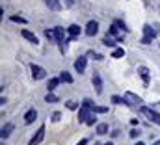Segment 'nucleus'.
<instances>
[{"instance_id": "3", "label": "nucleus", "mask_w": 160, "mask_h": 145, "mask_svg": "<svg viewBox=\"0 0 160 145\" xmlns=\"http://www.w3.org/2000/svg\"><path fill=\"white\" fill-rule=\"evenodd\" d=\"M143 34H145V36H143V39H142V43L149 45V43L157 37V30H155V28H151L149 24H145V26H143Z\"/></svg>"}, {"instance_id": "10", "label": "nucleus", "mask_w": 160, "mask_h": 145, "mask_svg": "<svg viewBox=\"0 0 160 145\" xmlns=\"http://www.w3.org/2000/svg\"><path fill=\"white\" fill-rule=\"evenodd\" d=\"M36 117H38V110L30 108L26 113H24V123H26V125H32V123L36 121Z\"/></svg>"}, {"instance_id": "28", "label": "nucleus", "mask_w": 160, "mask_h": 145, "mask_svg": "<svg viewBox=\"0 0 160 145\" xmlns=\"http://www.w3.org/2000/svg\"><path fill=\"white\" fill-rule=\"evenodd\" d=\"M112 101H114L116 104H127V101H125V99H121V97H118V95H114V97H112Z\"/></svg>"}, {"instance_id": "34", "label": "nucleus", "mask_w": 160, "mask_h": 145, "mask_svg": "<svg viewBox=\"0 0 160 145\" xmlns=\"http://www.w3.org/2000/svg\"><path fill=\"white\" fill-rule=\"evenodd\" d=\"M75 4V0H65V6H73Z\"/></svg>"}, {"instance_id": "7", "label": "nucleus", "mask_w": 160, "mask_h": 145, "mask_svg": "<svg viewBox=\"0 0 160 145\" xmlns=\"http://www.w3.org/2000/svg\"><path fill=\"white\" fill-rule=\"evenodd\" d=\"M91 82H93L95 93H97V95H101V93H102V80H101V74H99V72H93V76H91Z\"/></svg>"}, {"instance_id": "20", "label": "nucleus", "mask_w": 160, "mask_h": 145, "mask_svg": "<svg viewBox=\"0 0 160 145\" xmlns=\"http://www.w3.org/2000/svg\"><path fill=\"white\" fill-rule=\"evenodd\" d=\"M60 80H62V82H65V84H73V76H71L67 71L60 72Z\"/></svg>"}, {"instance_id": "24", "label": "nucleus", "mask_w": 160, "mask_h": 145, "mask_svg": "<svg viewBox=\"0 0 160 145\" xmlns=\"http://www.w3.org/2000/svg\"><path fill=\"white\" fill-rule=\"evenodd\" d=\"M9 21H11V22H19V24H26V22H28V21L24 19V17H19V15H13V17H11Z\"/></svg>"}, {"instance_id": "12", "label": "nucleus", "mask_w": 160, "mask_h": 145, "mask_svg": "<svg viewBox=\"0 0 160 145\" xmlns=\"http://www.w3.org/2000/svg\"><path fill=\"white\" fill-rule=\"evenodd\" d=\"M138 72H140L143 84H149V80H151V76H149V69H147L145 65H140V67H138Z\"/></svg>"}, {"instance_id": "17", "label": "nucleus", "mask_w": 160, "mask_h": 145, "mask_svg": "<svg viewBox=\"0 0 160 145\" xmlns=\"http://www.w3.org/2000/svg\"><path fill=\"white\" fill-rule=\"evenodd\" d=\"M60 82H62L60 78H50V80H48V84H47V89H48V91H54V89L58 88V84H60Z\"/></svg>"}, {"instance_id": "14", "label": "nucleus", "mask_w": 160, "mask_h": 145, "mask_svg": "<svg viewBox=\"0 0 160 145\" xmlns=\"http://www.w3.org/2000/svg\"><path fill=\"white\" fill-rule=\"evenodd\" d=\"M119 30H121V28H119V26H118V24H116V22H114V24L110 26V30H108V34H110V36H112V37H116V39L119 41V39H121V36H123V34H121ZM123 32H125V30H123Z\"/></svg>"}, {"instance_id": "26", "label": "nucleus", "mask_w": 160, "mask_h": 145, "mask_svg": "<svg viewBox=\"0 0 160 145\" xmlns=\"http://www.w3.org/2000/svg\"><path fill=\"white\" fill-rule=\"evenodd\" d=\"M65 106H67L69 110H77V108H78V102H77V101H67V102H65Z\"/></svg>"}, {"instance_id": "27", "label": "nucleus", "mask_w": 160, "mask_h": 145, "mask_svg": "<svg viewBox=\"0 0 160 145\" xmlns=\"http://www.w3.org/2000/svg\"><path fill=\"white\" fill-rule=\"evenodd\" d=\"M93 112H95V113H106L108 108H106V106H93Z\"/></svg>"}, {"instance_id": "29", "label": "nucleus", "mask_w": 160, "mask_h": 145, "mask_svg": "<svg viewBox=\"0 0 160 145\" xmlns=\"http://www.w3.org/2000/svg\"><path fill=\"white\" fill-rule=\"evenodd\" d=\"M95 121H97V113L93 112V113H91V117L86 121V125H95Z\"/></svg>"}, {"instance_id": "33", "label": "nucleus", "mask_w": 160, "mask_h": 145, "mask_svg": "<svg viewBox=\"0 0 160 145\" xmlns=\"http://www.w3.org/2000/svg\"><path fill=\"white\" fill-rule=\"evenodd\" d=\"M77 145H88V140L84 138V140H80V142H78V143H77Z\"/></svg>"}, {"instance_id": "22", "label": "nucleus", "mask_w": 160, "mask_h": 145, "mask_svg": "<svg viewBox=\"0 0 160 145\" xmlns=\"http://www.w3.org/2000/svg\"><path fill=\"white\" fill-rule=\"evenodd\" d=\"M97 134H101V136L102 134H108V125L106 123H99L97 125Z\"/></svg>"}, {"instance_id": "5", "label": "nucleus", "mask_w": 160, "mask_h": 145, "mask_svg": "<svg viewBox=\"0 0 160 145\" xmlns=\"http://www.w3.org/2000/svg\"><path fill=\"white\" fill-rule=\"evenodd\" d=\"M91 113H93V108H89V106H80V112H78V121L80 123H86L89 117H91Z\"/></svg>"}, {"instance_id": "9", "label": "nucleus", "mask_w": 160, "mask_h": 145, "mask_svg": "<svg viewBox=\"0 0 160 145\" xmlns=\"http://www.w3.org/2000/svg\"><path fill=\"white\" fill-rule=\"evenodd\" d=\"M67 32H69V39H65V41H73L75 37H78V36H80L82 28H80L78 24H71V26L67 28Z\"/></svg>"}, {"instance_id": "32", "label": "nucleus", "mask_w": 160, "mask_h": 145, "mask_svg": "<svg viewBox=\"0 0 160 145\" xmlns=\"http://www.w3.org/2000/svg\"><path fill=\"white\" fill-rule=\"evenodd\" d=\"M153 110H155V112H158V113H160V102H157V104H153Z\"/></svg>"}, {"instance_id": "13", "label": "nucleus", "mask_w": 160, "mask_h": 145, "mask_svg": "<svg viewBox=\"0 0 160 145\" xmlns=\"http://www.w3.org/2000/svg\"><path fill=\"white\" fill-rule=\"evenodd\" d=\"M21 34H22V37H24V39H28V41H30V43H34V45H38V43H39L38 36H36V34H32L30 30H22Z\"/></svg>"}, {"instance_id": "8", "label": "nucleus", "mask_w": 160, "mask_h": 145, "mask_svg": "<svg viewBox=\"0 0 160 145\" xmlns=\"http://www.w3.org/2000/svg\"><path fill=\"white\" fill-rule=\"evenodd\" d=\"M43 138H45V125H41V127H39L38 134L30 140V143H28V145H39L41 142H43Z\"/></svg>"}, {"instance_id": "18", "label": "nucleus", "mask_w": 160, "mask_h": 145, "mask_svg": "<svg viewBox=\"0 0 160 145\" xmlns=\"http://www.w3.org/2000/svg\"><path fill=\"white\" fill-rule=\"evenodd\" d=\"M11 132H13V123H8V125L2 127V138H8Z\"/></svg>"}, {"instance_id": "36", "label": "nucleus", "mask_w": 160, "mask_h": 145, "mask_svg": "<svg viewBox=\"0 0 160 145\" xmlns=\"http://www.w3.org/2000/svg\"><path fill=\"white\" fill-rule=\"evenodd\" d=\"M104 145H114V143H112V142H108V143H104Z\"/></svg>"}, {"instance_id": "21", "label": "nucleus", "mask_w": 160, "mask_h": 145, "mask_svg": "<svg viewBox=\"0 0 160 145\" xmlns=\"http://www.w3.org/2000/svg\"><path fill=\"white\" fill-rule=\"evenodd\" d=\"M45 102H48V104H54V102H58V97H56L52 91H48V93L45 95Z\"/></svg>"}, {"instance_id": "4", "label": "nucleus", "mask_w": 160, "mask_h": 145, "mask_svg": "<svg viewBox=\"0 0 160 145\" xmlns=\"http://www.w3.org/2000/svg\"><path fill=\"white\" fill-rule=\"evenodd\" d=\"M125 101H127V104H132V106H142V97H138V95H134L132 91H127L125 93V97H123Z\"/></svg>"}, {"instance_id": "15", "label": "nucleus", "mask_w": 160, "mask_h": 145, "mask_svg": "<svg viewBox=\"0 0 160 145\" xmlns=\"http://www.w3.org/2000/svg\"><path fill=\"white\" fill-rule=\"evenodd\" d=\"M45 4H47V8H50L52 11H60V9H62L60 0H45Z\"/></svg>"}, {"instance_id": "23", "label": "nucleus", "mask_w": 160, "mask_h": 145, "mask_svg": "<svg viewBox=\"0 0 160 145\" xmlns=\"http://www.w3.org/2000/svg\"><path fill=\"white\" fill-rule=\"evenodd\" d=\"M54 30H56V36H58V43H62V41H63V37H65V32H63V28H62V26H56Z\"/></svg>"}, {"instance_id": "31", "label": "nucleus", "mask_w": 160, "mask_h": 145, "mask_svg": "<svg viewBox=\"0 0 160 145\" xmlns=\"http://www.w3.org/2000/svg\"><path fill=\"white\" fill-rule=\"evenodd\" d=\"M130 136H132V138H138V136H140V130H138V128H132V130H130Z\"/></svg>"}, {"instance_id": "6", "label": "nucleus", "mask_w": 160, "mask_h": 145, "mask_svg": "<svg viewBox=\"0 0 160 145\" xmlns=\"http://www.w3.org/2000/svg\"><path fill=\"white\" fill-rule=\"evenodd\" d=\"M86 36H89V37H93V36H97L99 34V22L97 21H89L88 24H86Z\"/></svg>"}, {"instance_id": "25", "label": "nucleus", "mask_w": 160, "mask_h": 145, "mask_svg": "<svg viewBox=\"0 0 160 145\" xmlns=\"http://www.w3.org/2000/svg\"><path fill=\"white\" fill-rule=\"evenodd\" d=\"M123 56H125V50L116 47V48H114V52H112V58H123Z\"/></svg>"}, {"instance_id": "11", "label": "nucleus", "mask_w": 160, "mask_h": 145, "mask_svg": "<svg viewBox=\"0 0 160 145\" xmlns=\"http://www.w3.org/2000/svg\"><path fill=\"white\" fill-rule=\"evenodd\" d=\"M86 65H88V60H86V56H80L75 60V69L78 72H84L86 71Z\"/></svg>"}, {"instance_id": "16", "label": "nucleus", "mask_w": 160, "mask_h": 145, "mask_svg": "<svg viewBox=\"0 0 160 145\" xmlns=\"http://www.w3.org/2000/svg\"><path fill=\"white\" fill-rule=\"evenodd\" d=\"M45 36H47L48 41L58 43V36H56V30H54V28H47V30H45Z\"/></svg>"}, {"instance_id": "30", "label": "nucleus", "mask_w": 160, "mask_h": 145, "mask_svg": "<svg viewBox=\"0 0 160 145\" xmlns=\"http://www.w3.org/2000/svg\"><path fill=\"white\" fill-rule=\"evenodd\" d=\"M52 119H54V121H60V119H62V113H60V112H54V113H52Z\"/></svg>"}, {"instance_id": "2", "label": "nucleus", "mask_w": 160, "mask_h": 145, "mask_svg": "<svg viewBox=\"0 0 160 145\" xmlns=\"http://www.w3.org/2000/svg\"><path fill=\"white\" fill-rule=\"evenodd\" d=\"M30 71H32V78H34V80H43V78H47V71H45L41 65L32 63V65H30Z\"/></svg>"}, {"instance_id": "1", "label": "nucleus", "mask_w": 160, "mask_h": 145, "mask_svg": "<svg viewBox=\"0 0 160 145\" xmlns=\"http://www.w3.org/2000/svg\"><path fill=\"white\" fill-rule=\"evenodd\" d=\"M142 113L151 121V123H157V125H160V113L158 112H155L153 108H145V106H142Z\"/></svg>"}, {"instance_id": "35", "label": "nucleus", "mask_w": 160, "mask_h": 145, "mask_svg": "<svg viewBox=\"0 0 160 145\" xmlns=\"http://www.w3.org/2000/svg\"><path fill=\"white\" fill-rule=\"evenodd\" d=\"M134 145H145V143H142V142H138V143H134Z\"/></svg>"}, {"instance_id": "19", "label": "nucleus", "mask_w": 160, "mask_h": 145, "mask_svg": "<svg viewBox=\"0 0 160 145\" xmlns=\"http://www.w3.org/2000/svg\"><path fill=\"white\" fill-rule=\"evenodd\" d=\"M102 43H104L106 47H114V48H116V43H118V39H116V37H112L110 34H108V36L102 39Z\"/></svg>"}]
</instances>
